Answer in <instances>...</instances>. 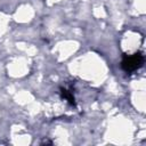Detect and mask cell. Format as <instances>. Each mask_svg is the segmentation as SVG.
<instances>
[{
    "label": "cell",
    "mask_w": 146,
    "mask_h": 146,
    "mask_svg": "<svg viewBox=\"0 0 146 146\" xmlns=\"http://www.w3.org/2000/svg\"><path fill=\"white\" fill-rule=\"evenodd\" d=\"M59 95L63 99H65L71 106H76V102H75V98H74V95L71 90L64 88V87H60L59 88Z\"/></svg>",
    "instance_id": "cell-2"
},
{
    "label": "cell",
    "mask_w": 146,
    "mask_h": 146,
    "mask_svg": "<svg viewBox=\"0 0 146 146\" xmlns=\"http://www.w3.org/2000/svg\"><path fill=\"white\" fill-rule=\"evenodd\" d=\"M144 62H145V57H144L143 52H140V51L135 52L132 55L124 54L122 62H121V67L125 73L131 74V73L138 71L144 65Z\"/></svg>",
    "instance_id": "cell-1"
}]
</instances>
